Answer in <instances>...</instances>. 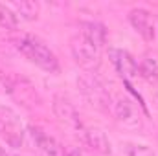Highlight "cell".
Segmentation results:
<instances>
[{"label":"cell","instance_id":"cell-1","mask_svg":"<svg viewBox=\"0 0 158 156\" xmlns=\"http://www.w3.org/2000/svg\"><path fill=\"white\" fill-rule=\"evenodd\" d=\"M17 50L26 57L30 59L33 64H37L39 68L50 72V74H57L59 72V61L55 57V53L39 39L31 37V35H24L17 40Z\"/></svg>","mask_w":158,"mask_h":156},{"label":"cell","instance_id":"cell-2","mask_svg":"<svg viewBox=\"0 0 158 156\" xmlns=\"http://www.w3.org/2000/svg\"><path fill=\"white\" fill-rule=\"evenodd\" d=\"M77 86H79V90H81V94H83L94 107L103 109V110H107V109L110 107L112 99H110L109 88H107V84L99 79L98 74H94V72L83 74V76L77 79Z\"/></svg>","mask_w":158,"mask_h":156},{"label":"cell","instance_id":"cell-3","mask_svg":"<svg viewBox=\"0 0 158 156\" xmlns=\"http://www.w3.org/2000/svg\"><path fill=\"white\" fill-rule=\"evenodd\" d=\"M0 134L11 147H20L24 140V129L19 116L9 107H0Z\"/></svg>","mask_w":158,"mask_h":156},{"label":"cell","instance_id":"cell-4","mask_svg":"<svg viewBox=\"0 0 158 156\" xmlns=\"http://www.w3.org/2000/svg\"><path fill=\"white\" fill-rule=\"evenodd\" d=\"M70 51L76 59V63L81 64L85 70H94L99 66V48L94 46L85 37H74L70 40Z\"/></svg>","mask_w":158,"mask_h":156},{"label":"cell","instance_id":"cell-5","mask_svg":"<svg viewBox=\"0 0 158 156\" xmlns=\"http://www.w3.org/2000/svg\"><path fill=\"white\" fill-rule=\"evenodd\" d=\"M53 112L55 116L59 117V121H63L64 125L72 127L74 130H77V134L83 130V123H81V117H79V112L76 110V107L63 96H55L53 97Z\"/></svg>","mask_w":158,"mask_h":156},{"label":"cell","instance_id":"cell-6","mask_svg":"<svg viewBox=\"0 0 158 156\" xmlns=\"http://www.w3.org/2000/svg\"><path fill=\"white\" fill-rule=\"evenodd\" d=\"M109 59L114 64V68L119 74V77H123L125 81L138 76V63L134 61V57L129 51L118 50V48H110L109 50Z\"/></svg>","mask_w":158,"mask_h":156},{"label":"cell","instance_id":"cell-7","mask_svg":"<svg viewBox=\"0 0 158 156\" xmlns=\"http://www.w3.org/2000/svg\"><path fill=\"white\" fill-rule=\"evenodd\" d=\"M79 134H81L83 142L92 151H96L99 154H110L112 153L110 142H109V138H107V134H105L103 129H99V127H83V130Z\"/></svg>","mask_w":158,"mask_h":156},{"label":"cell","instance_id":"cell-8","mask_svg":"<svg viewBox=\"0 0 158 156\" xmlns=\"http://www.w3.org/2000/svg\"><path fill=\"white\" fill-rule=\"evenodd\" d=\"M30 134H31L33 142L37 143V147L40 149V153L44 156H66V151L61 147V143L55 138L48 136L42 129H39V127H30Z\"/></svg>","mask_w":158,"mask_h":156},{"label":"cell","instance_id":"cell-9","mask_svg":"<svg viewBox=\"0 0 158 156\" xmlns=\"http://www.w3.org/2000/svg\"><path fill=\"white\" fill-rule=\"evenodd\" d=\"M114 116L123 127H129V129H140L142 127V121H140V116H138L134 105L125 97H119L114 103Z\"/></svg>","mask_w":158,"mask_h":156},{"label":"cell","instance_id":"cell-10","mask_svg":"<svg viewBox=\"0 0 158 156\" xmlns=\"http://www.w3.org/2000/svg\"><path fill=\"white\" fill-rule=\"evenodd\" d=\"M129 20L132 24V28L143 37L145 40H153L155 39V26H153V18L151 13L145 9H132L129 13Z\"/></svg>","mask_w":158,"mask_h":156},{"label":"cell","instance_id":"cell-11","mask_svg":"<svg viewBox=\"0 0 158 156\" xmlns=\"http://www.w3.org/2000/svg\"><path fill=\"white\" fill-rule=\"evenodd\" d=\"M81 37H85L86 40H90L94 46L101 48L107 42V30L103 24L99 22H81Z\"/></svg>","mask_w":158,"mask_h":156},{"label":"cell","instance_id":"cell-12","mask_svg":"<svg viewBox=\"0 0 158 156\" xmlns=\"http://www.w3.org/2000/svg\"><path fill=\"white\" fill-rule=\"evenodd\" d=\"M11 9L17 13V17L20 15L24 20H35L39 17V4L31 2V0H20V2H13Z\"/></svg>","mask_w":158,"mask_h":156},{"label":"cell","instance_id":"cell-13","mask_svg":"<svg viewBox=\"0 0 158 156\" xmlns=\"http://www.w3.org/2000/svg\"><path fill=\"white\" fill-rule=\"evenodd\" d=\"M138 74L147 81H155L158 79V59L155 55H145L143 61L138 66Z\"/></svg>","mask_w":158,"mask_h":156},{"label":"cell","instance_id":"cell-14","mask_svg":"<svg viewBox=\"0 0 158 156\" xmlns=\"http://www.w3.org/2000/svg\"><path fill=\"white\" fill-rule=\"evenodd\" d=\"M0 26L6 28V30H15L19 26L17 13L9 6H4V4H0Z\"/></svg>","mask_w":158,"mask_h":156},{"label":"cell","instance_id":"cell-15","mask_svg":"<svg viewBox=\"0 0 158 156\" xmlns=\"http://www.w3.org/2000/svg\"><path fill=\"white\" fill-rule=\"evenodd\" d=\"M127 154L129 156H155V153L147 145H129L127 147Z\"/></svg>","mask_w":158,"mask_h":156},{"label":"cell","instance_id":"cell-16","mask_svg":"<svg viewBox=\"0 0 158 156\" xmlns=\"http://www.w3.org/2000/svg\"><path fill=\"white\" fill-rule=\"evenodd\" d=\"M66 156H90V154L81 151V149H70V151H66Z\"/></svg>","mask_w":158,"mask_h":156},{"label":"cell","instance_id":"cell-17","mask_svg":"<svg viewBox=\"0 0 158 156\" xmlns=\"http://www.w3.org/2000/svg\"><path fill=\"white\" fill-rule=\"evenodd\" d=\"M0 156H15V154H11V153H7L6 149H2V147H0Z\"/></svg>","mask_w":158,"mask_h":156}]
</instances>
